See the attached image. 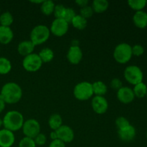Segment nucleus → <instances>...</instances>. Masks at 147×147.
Returning <instances> with one entry per match:
<instances>
[{
    "label": "nucleus",
    "instance_id": "8",
    "mask_svg": "<svg viewBox=\"0 0 147 147\" xmlns=\"http://www.w3.org/2000/svg\"><path fill=\"white\" fill-rule=\"evenodd\" d=\"M23 134L26 137L34 139L40 133V124L36 119H30L25 121L22 126Z\"/></svg>",
    "mask_w": 147,
    "mask_h": 147
},
{
    "label": "nucleus",
    "instance_id": "40",
    "mask_svg": "<svg viewBox=\"0 0 147 147\" xmlns=\"http://www.w3.org/2000/svg\"><path fill=\"white\" fill-rule=\"evenodd\" d=\"M5 106H6V103H4V100H1V99L0 98V113L4 110V109H5Z\"/></svg>",
    "mask_w": 147,
    "mask_h": 147
},
{
    "label": "nucleus",
    "instance_id": "15",
    "mask_svg": "<svg viewBox=\"0 0 147 147\" xmlns=\"http://www.w3.org/2000/svg\"><path fill=\"white\" fill-rule=\"evenodd\" d=\"M136 134V129L134 128V126L131 124L123 129L118 130V136H119V139L125 142H131L132 140L134 139Z\"/></svg>",
    "mask_w": 147,
    "mask_h": 147
},
{
    "label": "nucleus",
    "instance_id": "2",
    "mask_svg": "<svg viewBox=\"0 0 147 147\" xmlns=\"http://www.w3.org/2000/svg\"><path fill=\"white\" fill-rule=\"evenodd\" d=\"M24 119L23 115L17 111H8L2 119L3 126L4 129L14 132L22 128Z\"/></svg>",
    "mask_w": 147,
    "mask_h": 147
},
{
    "label": "nucleus",
    "instance_id": "17",
    "mask_svg": "<svg viewBox=\"0 0 147 147\" xmlns=\"http://www.w3.org/2000/svg\"><path fill=\"white\" fill-rule=\"evenodd\" d=\"M133 22L136 27L144 29L147 27V13L142 11H136L133 16Z\"/></svg>",
    "mask_w": 147,
    "mask_h": 147
},
{
    "label": "nucleus",
    "instance_id": "43",
    "mask_svg": "<svg viewBox=\"0 0 147 147\" xmlns=\"http://www.w3.org/2000/svg\"><path fill=\"white\" fill-rule=\"evenodd\" d=\"M146 96L147 97V92H146Z\"/></svg>",
    "mask_w": 147,
    "mask_h": 147
},
{
    "label": "nucleus",
    "instance_id": "23",
    "mask_svg": "<svg viewBox=\"0 0 147 147\" xmlns=\"http://www.w3.org/2000/svg\"><path fill=\"white\" fill-rule=\"evenodd\" d=\"M55 4L51 0H45L41 4V11L43 14L46 16H49L50 14H53L54 12Z\"/></svg>",
    "mask_w": 147,
    "mask_h": 147
},
{
    "label": "nucleus",
    "instance_id": "24",
    "mask_svg": "<svg viewBox=\"0 0 147 147\" xmlns=\"http://www.w3.org/2000/svg\"><path fill=\"white\" fill-rule=\"evenodd\" d=\"M71 24L77 30H83L87 26V20L81 17L80 14H76V17L72 20Z\"/></svg>",
    "mask_w": 147,
    "mask_h": 147
},
{
    "label": "nucleus",
    "instance_id": "31",
    "mask_svg": "<svg viewBox=\"0 0 147 147\" xmlns=\"http://www.w3.org/2000/svg\"><path fill=\"white\" fill-rule=\"evenodd\" d=\"M19 147H36V144L33 139L24 136L20 140Z\"/></svg>",
    "mask_w": 147,
    "mask_h": 147
},
{
    "label": "nucleus",
    "instance_id": "42",
    "mask_svg": "<svg viewBox=\"0 0 147 147\" xmlns=\"http://www.w3.org/2000/svg\"><path fill=\"white\" fill-rule=\"evenodd\" d=\"M3 125V123H2V119H1V118H0V128H1V126H2Z\"/></svg>",
    "mask_w": 147,
    "mask_h": 147
},
{
    "label": "nucleus",
    "instance_id": "18",
    "mask_svg": "<svg viewBox=\"0 0 147 147\" xmlns=\"http://www.w3.org/2000/svg\"><path fill=\"white\" fill-rule=\"evenodd\" d=\"M14 38V32L9 27L0 25V43L7 45L11 42Z\"/></svg>",
    "mask_w": 147,
    "mask_h": 147
},
{
    "label": "nucleus",
    "instance_id": "19",
    "mask_svg": "<svg viewBox=\"0 0 147 147\" xmlns=\"http://www.w3.org/2000/svg\"><path fill=\"white\" fill-rule=\"evenodd\" d=\"M48 124L53 131H57L63 125V119L58 113H53L48 120Z\"/></svg>",
    "mask_w": 147,
    "mask_h": 147
},
{
    "label": "nucleus",
    "instance_id": "26",
    "mask_svg": "<svg viewBox=\"0 0 147 147\" xmlns=\"http://www.w3.org/2000/svg\"><path fill=\"white\" fill-rule=\"evenodd\" d=\"M13 22H14V17L9 11H4L0 15V25L1 26L10 27Z\"/></svg>",
    "mask_w": 147,
    "mask_h": 147
},
{
    "label": "nucleus",
    "instance_id": "30",
    "mask_svg": "<svg viewBox=\"0 0 147 147\" xmlns=\"http://www.w3.org/2000/svg\"><path fill=\"white\" fill-rule=\"evenodd\" d=\"M93 13H94V11H93L92 7L88 5L86 6V7H82L80 10V15L83 17V18L86 19V20L90 18L93 16Z\"/></svg>",
    "mask_w": 147,
    "mask_h": 147
},
{
    "label": "nucleus",
    "instance_id": "35",
    "mask_svg": "<svg viewBox=\"0 0 147 147\" xmlns=\"http://www.w3.org/2000/svg\"><path fill=\"white\" fill-rule=\"evenodd\" d=\"M34 142L36 144V146H43L45 144L46 142H47V137L44 134L40 133L37 136H36L34 139Z\"/></svg>",
    "mask_w": 147,
    "mask_h": 147
},
{
    "label": "nucleus",
    "instance_id": "34",
    "mask_svg": "<svg viewBox=\"0 0 147 147\" xmlns=\"http://www.w3.org/2000/svg\"><path fill=\"white\" fill-rule=\"evenodd\" d=\"M132 50V55L136 57H139V56L142 55L144 53V48L142 45L139 44L134 45L133 47H131Z\"/></svg>",
    "mask_w": 147,
    "mask_h": 147
},
{
    "label": "nucleus",
    "instance_id": "7",
    "mask_svg": "<svg viewBox=\"0 0 147 147\" xmlns=\"http://www.w3.org/2000/svg\"><path fill=\"white\" fill-rule=\"evenodd\" d=\"M42 64V62L38 54L36 53H32L29 55L25 56L22 60V66L24 69L26 71L30 73L38 71L41 68Z\"/></svg>",
    "mask_w": 147,
    "mask_h": 147
},
{
    "label": "nucleus",
    "instance_id": "25",
    "mask_svg": "<svg viewBox=\"0 0 147 147\" xmlns=\"http://www.w3.org/2000/svg\"><path fill=\"white\" fill-rule=\"evenodd\" d=\"M133 92L134 93L135 97H137L139 98H142L145 97L146 95L147 86L143 82L138 83V84H136L134 87Z\"/></svg>",
    "mask_w": 147,
    "mask_h": 147
},
{
    "label": "nucleus",
    "instance_id": "41",
    "mask_svg": "<svg viewBox=\"0 0 147 147\" xmlns=\"http://www.w3.org/2000/svg\"><path fill=\"white\" fill-rule=\"evenodd\" d=\"M32 3H34V4H42L43 2L42 0L41 1H31Z\"/></svg>",
    "mask_w": 147,
    "mask_h": 147
},
{
    "label": "nucleus",
    "instance_id": "38",
    "mask_svg": "<svg viewBox=\"0 0 147 147\" xmlns=\"http://www.w3.org/2000/svg\"><path fill=\"white\" fill-rule=\"evenodd\" d=\"M76 3L78 4V6H79V7H80L82 8V7L88 6L89 1L88 0H76Z\"/></svg>",
    "mask_w": 147,
    "mask_h": 147
},
{
    "label": "nucleus",
    "instance_id": "28",
    "mask_svg": "<svg viewBox=\"0 0 147 147\" xmlns=\"http://www.w3.org/2000/svg\"><path fill=\"white\" fill-rule=\"evenodd\" d=\"M128 4L132 9L136 11H142L143 9L146 6V1L145 0H129Z\"/></svg>",
    "mask_w": 147,
    "mask_h": 147
},
{
    "label": "nucleus",
    "instance_id": "22",
    "mask_svg": "<svg viewBox=\"0 0 147 147\" xmlns=\"http://www.w3.org/2000/svg\"><path fill=\"white\" fill-rule=\"evenodd\" d=\"M38 55L41 59L42 63H50L53 60L55 55L54 52L52 49L45 47V48H43L42 50H40Z\"/></svg>",
    "mask_w": 147,
    "mask_h": 147
},
{
    "label": "nucleus",
    "instance_id": "13",
    "mask_svg": "<svg viewBox=\"0 0 147 147\" xmlns=\"http://www.w3.org/2000/svg\"><path fill=\"white\" fill-rule=\"evenodd\" d=\"M83 58V52L78 45H72L67 53V59L72 65H78Z\"/></svg>",
    "mask_w": 147,
    "mask_h": 147
},
{
    "label": "nucleus",
    "instance_id": "6",
    "mask_svg": "<svg viewBox=\"0 0 147 147\" xmlns=\"http://www.w3.org/2000/svg\"><path fill=\"white\" fill-rule=\"evenodd\" d=\"M124 78L128 83L136 86L138 83L143 82V72L138 66L129 65L124 70Z\"/></svg>",
    "mask_w": 147,
    "mask_h": 147
},
{
    "label": "nucleus",
    "instance_id": "14",
    "mask_svg": "<svg viewBox=\"0 0 147 147\" xmlns=\"http://www.w3.org/2000/svg\"><path fill=\"white\" fill-rule=\"evenodd\" d=\"M15 142L14 132L6 129L0 130V147H11Z\"/></svg>",
    "mask_w": 147,
    "mask_h": 147
},
{
    "label": "nucleus",
    "instance_id": "29",
    "mask_svg": "<svg viewBox=\"0 0 147 147\" xmlns=\"http://www.w3.org/2000/svg\"><path fill=\"white\" fill-rule=\"evenodd\" d=\"M76 11H75V10L73 9L70 8V7H67V8L66 7L64 14H63V20H64L65 21L67 22L69 24V23H71L72 20L76 17Z\"/></svg>",
    "mask_w": 147,
    "mask_h": 147
},
{
    "label": "nucleus",
    "instance_id": "4",
    "mask_svg": "<svg viewBox=\"0 0 147 147\" xmlns=\"http://www.w3.org/2000/svg\"><path fill=\"white\" fill-rule=\"evenodd\" d=\"M131 46L128 43H120L113 50V57L120 64L127 63L132 57Z\"/></svg>",
    "mask_w": 147,
    "mask_h": 147
},
{
    "label": "nucleus",
    "instance_id": "11",
    "mask_svg": "<svg viewBox=\"0 0 147 147\" xmlns=\"http://www.w3.org/2000/svg\"><path fill=\"white\" fill-rule=\"evenodd\" d=\"M57 139H60L65 144L70 143L74 139V131L70 126L67 125H62L57 131Z\"/></svg>",
    "mask_w": 147,
    "mask_h": 147
},
{
    "label": "nucleus",
    "instance_id": "12",
    "mask_svg": "<svg viewBox=\"0 0 147 147\" xmlns=\"http://www.w3.org/2000/svg\"><path fill=\"white\" fill-rule=\"evenodd\" d=\"M117 98L121 103L124 104L131 103L135 98L134 93L133 92V89L131 88L123 86L119 90H117Z\"/></svg>",
    "mask_w": 147,
    "mask_h": 147
},
{
    "label": "nucleus",
    "instance_id": "5",
    "mask_svg": "<svg viewBox=\"0 0 147 147\" xmlns=\"http://www.w3.org/2000/svg\"><path fill=\"white\" fill-rule=\"evenodd\" d=\"M73 95L76 99L82 101L90 99L93 95L92 83L87 81L78 83L73 89Z\"/></svg>",
    "mask_w": 147,
    "mask_h": 147
},
{
    "label": "nucleus",
    "instance_id": "44",
    "mask_svg": "<svg viewBox=\"0 0 147 147\" xmlns=\"http://www.w3.org/2000/svg\"><path fill=\"white\" fill-rule=\"evenodd\" d=\"M146 138H147V131H146Z\"/></svg>",
    "mask_w": 147,
    "mask_h": 147
},
{
    "label": "nucleus",
    "instance_id": "9",
    "mask_svg": "<svg viewBox=\"0 0 147 147\" xmlns=\"http://www.w3.org/2000/svg\"><path fill=\"white\" fill-rule=\"evenodd\" d=\"M69 24L63 19H55L50 26V31L56 37H63L67 32Z\"/></svg>",
    "mask_w": 147,
    "mask_h": 147
},
{
    "label": "nucleus",
    "instance_id": "37",
    "mask_svg": "<svg viewBox=\"0 0 147 147\" xmlns=\"http://www.w3.org/2000/svg\"><path fill=\"white\" fill-rule=\"evenodd\" d=\"M49 147H65V144L57 139L52 141L51 143L49 145Z\"/></svg>",
    "mask_w": 147,
    "mask_h": 147
},
{
    "label": "nucleus",
    "instance_id": "36",
    "mask_svg": "<svg viewBox=\"0 0 147 147\" xmlns=\"http://www.w3.org/2000/svg\"><path fill=\"white\" fill-rule=\"evenodd\" d=\"M110 86L111 88L114 89V90H119L121 88L123 87V83H122L121 80L119 78H113L112 79L111 81Z\"/></svg>",
    "mask_w": 147,
    "mask_h": 147
},
{
    "label": "nucleus",
    "instance_id": "32",
    "mask_svg": "<svg viewBox=\"0 0 147 147\" xmlns=\"http://www.w3.org/2000/svg\"><path fill=\"white\" fill-rule=\"evenodd\" d=\"M129 125H130V123H129V120L126 118L121 116V117H118L116 119V126L117 127L118 130L123 129V128L126 127Z\"/></svg>",
    "mask_w": 147,
    "mask_h": 147
},
{
    "label": "nucleus",
    "instance_id": "45",
    "mask_svg": "<svg viewBox=\"0 0 147 147\" xmlns=\"http://www.w3.org/2000/svg\"><path fill=\"white\" fill-rule=\"evenodd\" d=\"M146 5H147V1H146Z\"/></svg>",
    "mask_w": 147,
    "mask_h": 147
},
{
    "label": "nucleus",
    "instance_id": "16",
    "mask_svg": "<svg viewBox=\"0 0 147 147\" xmlns=\"http://www.w3.org/2000/svg\"><path fill=\"white\" fill-rule=\"evenodd\" d=\"M34 47H35L34 45L30 40H24L19 43L18 47H17V51H18L19 54L25 57V56L33 53Z\"/></svg>",
    "mask_w": 147,
    "mask_h": 147
},
{
    "label": "nucleus",
    "instance_id": "39",
    "mask_svg": "<svg viewBox=\"0 0 147 147\" xmlns=\"http://www.w3.org/2000/svg\"><path fill=\"white\" fill-rule=\"evenodd\" d=\"M50 139H52V141L57 139V133H56V131H53L50 133Z\"/></svg>",
    "mask_w": 147,
    "mask_h": 147
},
{
    "label": "nucleus",
    "instance_id": "21",
    "mask_svg": "<svg viewBox=\"0 0 147 147\" xmlns=\"http://www.w3.org/2000/svg\"><path fill=\"white\" fill-rule=\"evenodd\" d=\"M92 86H93V94L96 95V96H103L108 91L107 86L103 82L100 80L92 83Z\"/></svg>",
    "mask_w": 147,
    "mask_h": 147
},
{
    "label": "nucleus",
    "instance_id": "20",
    "mask_svg": "<svg viewBox=\"0 0 147 147\" xmlns=\"http://www.w3.org/2000/svg\"><path fill=\"white\" fill-rule=\"evenodd\" d=\"M109 7V3L106 0H94L92 3V8L93 11L98 14L106 11Z\"/></svg>",
    "mask_w": 147,
    "mask_h": 147
},
{
    "label": "nucleus",
    "instance_id": "10",
    "mask_svg": "<svg viewBox=\"0 0 147 147\" xmlns=\"http://www.w3.org/2000/svg\"><path fill=\"white\" fill-rule=\"evenodd\" d=\"M91 106L95 113L98 114H103L109 109V103L103 96H95L91 101Z\"/></svg>",
    "mask_w": 147,
    "mask_h": 147
},
{
    "label": "nucleus",
    "instance_id": "27",
    "mask_svg": "<svg viewBox=\"0 0 147 147\" xmlns=\"http://www.w3.org/2000/svg\"><path fill=\"white\" fill-rule=\"evenodd\" d=\"M11 70V63L9 59L0 57V75H6Z\"/></svg>",
    "mask_w": 147,
    "mask_h": 147
},
{
    "label": "nucleus",
    "instance_id": "3",
    "mask_svg": "<svg viewBox=\"0 0 147 147\" xmlns=\"http://www.w3.org/2000/svg\"><path fill=\"white\" fill-rule=\"evenodd\" d=\"M50 35V28L44 24H39L32 30L30 32V41L34 46L39 45L47 42Z\"/></svg>",
    "mask_w": 147,
    "mask_h": 147
},
{
    "label": "nucleus",
    "instance_id": "33",
    "mask_svg": "<svg viewBox=\"0 0 147 147\" xmlns=\"http://www.w3.org/2000/svg\"><path fill=\"white\" fill-rule=\"evenodd\" d=\"M66 7L63 4H57L55 5L54 9V14L55 19H63V14H64L65 10Z\"/></svg>",
    "mask_w": 147,
    "mask_h": 147
},
{
    "label": "nucleus",
    "instance_id": "1",
    "mask_svg": "<svg viewBox=\"0 0 147 147\" xmlns=\"http://www.w3.org/2000/svg\"><path fill=\"white\" fill-rule=\"evenodd\" d=\"M22 90L17 83L14 82L7 83L2 86L0 92V98L5 103L14 104L21 100Z\"/></svg>",
    "mask_w": 147,
    "mask_h": 147
}]
</instances>
